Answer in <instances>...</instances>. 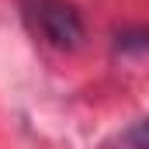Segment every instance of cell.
I'll use <instances>...</instances> for the list:
<instances>
[{
    "mask_svg": "<svg viewBox=\"0 0 149 149\" xmlns=\"http://www.w3.org/2000/svg\"><path fill=\"white\" fill-rule=\"evenodd\" d=\"M114 45H118V52H142V49H149V28H132V31H118Z\"/></svg>",
    "mask_w": 149,
    "mask_h": 149,
    "instance_id": "7a4b0ae2",
    "label": "cell"
},
{
    "mask_svg": "<svg viewBox=\"0 0 149 149\" xmlns=\"http://www.w3.org/2000/svg\"><path fill=\"white\" fill-rule=\"evenodd\" d=\"M125 149H149V121H135L125 135H121Z\"/></svg>",
    "mask_w": 149,
    "mask_h": 149,
    "instance_id": "3957f363",
    "label": "cell"
},
{
    "mask_svg": "<svg viewBox=\"0 0 149 149\" xmlns=\"http://www.w3.org/2000/svg\"><path fill=\"white\" fill-rule=\"evenodd\" d=\"M31 31L52 49H76L83 42V21L70 0H21Z\"/></svg>",
    "mask_w": 149,
    "mask_h": 149,
    "instance_id": "6da1fadb",
    "label": "cell"
}]
</instances>
